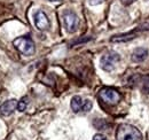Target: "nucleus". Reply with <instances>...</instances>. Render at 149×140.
I'll list each match as a JSON object with an SVG mask.
<instances>
[{
  "instance_id": "nucleus-1",
  "label": "nucleus",
  "mask_w": 149,
  "mask_h": 140,
  "mask_svg": "<svg viewBox=\"0 0 149 140\" xmlns=\"http://www.w3.org/2000/svg\"><path fill=\"white\" fill-rule=\"evenodd\" d=\"M117 140H142L141 132L133 125L122 124L118 126L116 132Z\"/></svg>"
},
{
  "instance_id": "nucleus-2",
  "label": "nucleus",
  "mask_w": 149,
  "mask_h": 140,
  "mask_svg": "<svg viewBox=\"0 0 149 140\" xmlns=\"http://www.w3.org/2000/svg\"><path fill=\"white\" fill-rule=\"evenodd\" d=\"M13 45L16 47V50L23 55H32L35 53V43L32 39L28 36L19 37L13 41Z\"/></svg>"
},
{
  "instance_id": "nucleus-3",
  "label": "nucleus",
  "mask_w": 149,
  "mask_h": 140,
  "mask_svg": "<svg viewBox=\"0 0 149 140\" xmlns=\"http://www.w3.org/2000/svg\"><path fill=\"white\" fill-rule=\"evenodd\" d=\"M99 98H100L103 102H106V104H108V105H117V104L119 102V100H120V94H119V92H118L117 90H115V88H102V90H100V92H99Z\"/></svg>"
},
{
  "instance_id": "nucleus-4",
  "label": "nucleus",
  "mask_w": 149,
  "mask_h": 140,
  "mask_svg": "<svg viewBox=\"0 0 149 140\" xmlns=\"http://www.w3.org/2000/svg\"><path fill=\"white\" fill-rule=\"evenodd\" d=\"M119 60H120V56H119L118 53L116 52L106 53L101 57V60H100L101 68L104 70V71H111L116 67V64L119 62Z\"/></svg>"
},
{
  "instance_id": "nucleus-5",
  "label": "nucleus",
  "mask_w": 149,
  "mask_h": 140,
  "mask_svg": "<svg viewBox=\"0 0 149 140\" xmlns=\"http://www.w3.org/2000/svg\"><path fill=\"white\" fill-rule=\"evenodd\" d=\"M63 22H64V27L67 29L68 32L74 34V31H77L78 25H79V18L71 10H67L63 14Z\"/></svg>"
},
{
  "instance_id": "nucleus-6",
  "label": "nucleus",
  "mask_w": 149,
  "mask_h": 140,
  "mask_svg": "<svg viewBox=\"0 0 149 140\" xmlns=\"http://www.w3.org/2000/svg\"><path fill=\"white\" fill-rule=\"evenodd\" d=\"M33 20H35V24L39 30H47L49 28V21H48V18L47 15L42 12V10H38L35 13V16H33Z\"/></svg>"
},
{
  "instance_id": "nucleus-7",
  "label": "nucleus",
  "mask_w": 149,
  "mask_h": 140,
  "mask_svg": "<svg viewBox=\"0 0 149 140\" xmlns=\"http://www.w3.org/2000/svg\"><path fill=\"white\" fill-rule=\"evenodd\" d=\"M16 108H17V101L15 99L7 100V101H5L2 105L0 106V113L3 116H9L10 114H13V111Z\"/></svg>"
},
{
  "instance_id": "nucleus-8",
  "label": "nucleus",
  "mask_w": 149,
  "mask_h": 140,
  "mask_svg": "<svg viewBox=\"0 0 149 140\" xmlns=\"http://www.w3.org/2000/svg\"><path fill=\"white\" fill-rule=\"evenodd\" d=\"M147 56H148V51L146 48L139 47V48H135L132 53V61L133 62H142L147 59Z\"/></svg>"
},
{
  "instance_id": "nucleus-9",
  "label": "nucleus",
  "mask_w": 149,
  "mask_h": 140,
  "mask_svg": "<svg viewBox=\"0 0 149 140\" xmlns=\"http://www.w3.org/2000/svg\"><path fill=\"white\" fill-rule=\"evenodd\" d=\"M84 104H85V100H83L79 95H76L71 99V109L74 110V113H79V111H83L84 109Z\"/></svg>"
},
{
  "instance_id": "nucleus-10",
  "label": "nucleus",
  "mask_w": 149,
  "mask_h": 140,
  "mask_svg": "<svg viewBox=\"0 0 149 140\" xmlns=\"http://www.w3.org/2000/svg\"><path fill=\"white\" fill-rule=\"evenodd\" d=\"M26 106H28V99L26 98H23V99H21L19 102H17V109H19V111H24L25 110V108H26Z\"/></svg>"
},
{
  "instance_id": "nucleus-11",
  "label": "nucleus",
  "mask_w": 149,
  "mask_h": 140,
  "mask_svg": "<svg viewBox=\"0 0 149 140\" xmlns=\"http://www.w3.org/2000/svg\"><path fill=\"white\" fill-rule=\"evenodd\" d=\"M91 109H92V102H91V100H85L83 111H84V113H86V111H90Z\"/></svg>"
},
{
  "instance_id": "nucleus-12",
  "label": "nucleus",
  "mask_w": 149,
  "mask_h": 140,
  "mask_svg": "<svg viewBox=\"0 0 149 140\" xmlns=\"http://www.w3.org/2000/svg\"><path fill=\"white\" fill-rule=\"evenodd\" d=\"M143 91L146 93H149V76L143 78Z\"/></svg>"
},
{
  "instance_id": "nucleus-13",
  "label": "nucleus",
  "mask_w": 149,
  "mask_h": 140,
  "mask_svg": "<svg viewBox=\"0 0 149 140\" xmlns=\"http://www.w3.org/2000/svg\"><path fill=\"white\" fill-rule=\"evenodd\" d=\"M93 140H108L107 139V137L106 136H103V134H95L93 137Z\"/></svg>"
},
{
  "instance_id": "nucleus-14",
  "label": "nucleus",
  "mask_w": 149,
  "mask_h": 140,
  "mask_svg": "<svg viewBox=\"0 0 149 140\" xmlns=\"http://www.w3.org/2000/svg\"><path fill=\"white\" fill-rule=\"evenodd\" d=\"M104 0H88V2H90V5H92V6H95V5H100V4H102Z\"/></svg>"
},
{
  "instance_id": "nucleus-15",
  "label": "nucleus",
  "mask_w": 149,
  "mask_h": 140,
  "mask_svg": "<svg viewBox=\"0 0 149 140\" xmlns=\"http://www.w3.org/2000/svg\"><path fill=\"white\" fill-rule=\"evenodd\" d=\"M122 1V4H124V5H131L134 0H120Z\"/></svg>"
},
{
  "instance_id": "nucleus-16",
  "label": "nucleus",
  "mask_w": 149,
  "mask_h": 140,
  "mask_svg": "<svg viewBox=\"0 0 149 140\" xmlns=\"http://www.w3.org/2000/svg\"><path fill=\"white\" fill-rule=\"evenodd\" d=\"M49 1H58V0H49Z\"/></svg>"
}]
</instances>
